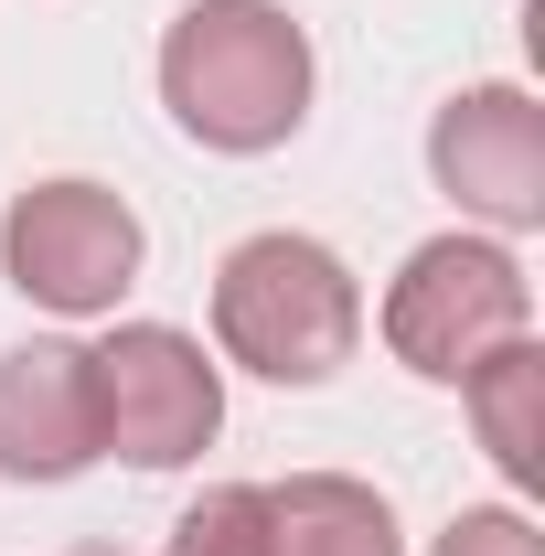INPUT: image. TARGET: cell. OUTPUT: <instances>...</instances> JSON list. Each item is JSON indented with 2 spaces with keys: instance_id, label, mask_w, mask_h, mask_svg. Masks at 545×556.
Instances as JSON below:
<instances>
[{
  "instance_id": "cell-3",
  "label": "cell",
  "mask_w": 545,
  "mask_h": 556,
  "mask_svg": "<svg viewBox=\"0 0 545 556\" xmlns=\"http://www.w3.org/2000/svg\"><path fill=\"white\" fill-rule=\"evenodd\" d=\"M524 321H535V289H524V268L492 236H428L407 268H396V289H385V343H396V364L439 375V386H460L481 353L514 343Z\"/></svg>"
},
{
  "instance_id": "cell-9",
  "label": "cell",
  "mask_w": 545,
  "mask_h": 556,
  "mask_svg": "<svg viewBox=\"0 0 545 556\" xmlns=\"http://www.w3.org/2000/svg\"><path fill=\"white\" fill-rule=\"evenodd\" d=\"M460 396H471L481 450H492L514 482H535V471H545V343H535V332L492 343L471 375H460Z\"/></svg>"
},
{
  "instance_id": "cell-8",
  "label": "cell",
  "mask_w": 545,
  "mask_h": 556,
  "mask_svg": "<svg viewBox=\"0 0 545 556\" xmlns=\"http://www.w3.org/2000/svg\"><path fill=\"white\" fill-rule=\"evenodd\" d=\"M268 556H396V514L353 471H300L268 492Z\"/></svg>"
},
{
  "instance_id": "cell-12",
  "label": "cell",
  "mask_w": 545,
  "mask_h": 556,
  "mask_svg": "<svg viewBox=\"0 0 545 556\" xmlns=\"http://www.w3.org/2000/svg\"><path fill=\"white\" fill-rule=\"evenodd\" d=\"M75 556H118V546H75Z\"/></svg>"
},
{
  "instance_id": "cell-11",
  "label": "cell",
  "mask_w": 545,
  "mask_h": 556,
  "mask_svg": "<svg viewBox=\"0 0 545 556\" xmlns=\"http://www.w3.org/2000/svg\"><path fill=\"white\" fill-rule=\"evenodd\" d=\"M428 556H545V535L524 525V514L492 503V514H449V535H439Z\"/></svg>"
},
{
  "instance_id": "cell-6",
  "label": "cell",
  "mask_w": 545,
  "mask_h": 556,
  "mask_svg": "<svg viewBox=\"0 0 545 556\" xmlns=\"http://www.w3.org/2000/svg\"><path fill=\"white\" fill-rule=\"evenodd\" d=\"M428 172L439 193H460V214L524 236L545 225V108L524 86H460L428 118Z\"/></svg>"
},
{
  "instance_id": "cell-4",
  "label": "cell",
  "mask_w": 545,
  "mask_h": 556,
  "mask_svg": "<svg viewBox=\"0 0 545 556\" xmlns=\"http://www.w3.org/2000/svg\"><path fill=\"white\" fill-rule=\"evenodd\" d=\"M86 375H97V450H118L129 471H182L225 428V386L204 343L172 321H129L107 353H86Z\"/></svg>"
},
{
  "instance_id": "cell-1",
  "label": "cell",
  "mask_w": 545,
  "mask_h": 556,
  "mask_svg": "<svg viewBox=\"0 0 545 556\" xmlns=\"http://www.w3.org/2000/svg\"><path fill=\"white\" fill-rule=\"evenodd\" d=\"M161 108L204 150H278L310 118V33L278 0H193L161 33Z\"/></svg>"
},
{
  "instance_id": "cell-5",
  "label": "cell",
  "mask_w": 545,
  "mask_h": 556,
  "mask_svg": "<svg viewBox=\"0 0 545 556\" xmlns=\"http://www.w3.org/2000/svg\"><path fill=\"white\" fill-rule=\"evenodd\" d=\"M0 278L43 311H118L139 278V214L107 182H33L0 214Z\"/></svg>"
},
{
  "instance_id": "cell-2",
  "label": "cell",
  "mask_w": 545,
  "mask_h": 556,
  "mask_svg": "<svg viewBox=\"0 0 545 556\" xmlns=\"http://www.w3.org/2000/svg\"><path fill=\"white\" fill-rule=\"evenodd\" d=\"M353 332H364V300H353V268L321 236H246L214 268V343L246 375H268V386L342 375Z\"/></svg>"
},
{
  "instance_id": "cell-7",
  "label": "cell",
  "mask_w": 545,
  "mask_h": 556,
  "mask_svg": "<svg viewBox=\"0 0 545 556\" xmlns=\"http://www.w3.org/2000/svg\"><path fill=\"white\" fill-rule=\"evenodd\" d=\"M97 460V375L75 343L0 353V471L11 482H75Z\"/></svg>"
},
{
  "instance_id": "cell-10",
  "label": "cell",
  "mask_w": 545,
  "mask_h": 556,
  "mask_svg": "<svg viewBox=\"0 0 545 556\" xmlns=\"http://www.w3.org/2000/svg\"><path fill=\"white\" fill-rule=\"evenodd\" d=\"M161 556H268V492L257 482H214L204 503H182Z\"/></svg>"
}]
</instances>
